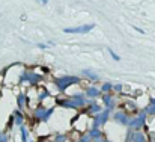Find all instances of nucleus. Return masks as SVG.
<instances>
[{
  "instance_id": "3",
  "label": "nucleus",
  "mask_w": 155,
  "mask_h": 142,
  "mask_svg": "<svg viewBox=\"0 0 155 142\" xmlns=\"http://www.w3.org/2000/svg\"><path fill=\"white\" fill-rule=\"evenodd\" d=\"M41 2H42V3H47V2H48V0H41Z\"/></svg>"
},
{
  "instance_id": "1",
  "label": "nucleus",
  "mask_w": 155,
  "mask_h": 142,
  "mask_svg": "<svg viewBox=\"0 0 155 142\" xmlns=\"http://www.w3.org/2000/svg\"><path fill=\"white\" fill-rule=\"evenodd\" d=\"M91 29H94V24H87V26H80V27H66L65 32L66 33H86Z\"/></svg>"
},
{
  "instance_id": "2",
  "label": "nucleus",
  "mask_w": 155,
  "mask_h": 142,
  "mask_svg": "<svg viewBox=\"0 0 155 142\" xmlns=\"http://www.w3.org/2000/svg\"><path fill=\"white\" fill-rule=\"evenodd\" d=\"M108 51H110V54H111V56H113V59H114V61H119V56H117V54H116V53H114V51H113V50H111V48H110V50H108Z\"/></svg>"
}]
</instances>
